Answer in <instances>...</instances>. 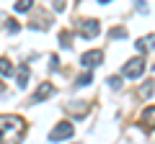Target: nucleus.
Returning <instances> with one entry per match:
<instances>
[{"mask_svg": "<svg viewBox=\"0 0 155 144\" xmlns=\"http://www.w3.org/2000/svg\"><path fill=\"white\" fill-rule=\"evenodd\" d=\"M26 134V121L18 116H0V144H18Z\"/></svg>", "mask_w": 155, "mask_h": 144, "instance_id": "1", "label": "nucleus"}, {"mask_svg": "<svg viewBox=\"0 0 155 144\" xmlns=\"http://www.w3.org/2000/svg\"><path fill=\"white\" fill-rule=\"evenodd\" d=\"M124 77L127 80H137V77H142V72H145V59L142 57H134V59H129L127 64H124Z\"/></svg>", "mask_w": 155, "mask_h": 144, "instance_id": "2", "label": "nucleus"}, {"mask_svg": "<svg viewBox=\"0 0 155 144\" xmlns=\"http://www.w3.org/2000/svg\"><path fill=\"white\" fill-rule=\"evenodd\" d=\"M72 131H75V129H72V124H70V121H60L54 129H52L49 142H62V139H70V136H72Z\"/></svg>", "mask_w": 155, "mask_h": 144, "instance_id": "3", "label": "nucleus"}, {"mask_svg": "<svg viewBox=\"0 0 155 144\" xmlns=\"http://www.w3.org/2000/svg\"><path fill=\"white\" fill-rule=\"evenodd\" d=\"M101 62H104V52H101V49H93V52H85V54H83L80 64H83L85 70H93V67H98Z\"/></svg>", "mask_w": 155, "mask_h": 144, "instance_id": "4", "label": "nucleus"}, {"mask_svg": "<svg viewBox=\"0 0 155 144\" xmlns=\"http://www.w3.org/2000/svg\"><path fill=\"white\" fill-rule=\"evenodd\" d=\"M80 28H83V36H85V39H93V36H98L101 23L96 21V18H85V21H80Z\"/></svg>", "mask_w": 155, "mask_h": 144, "instance_id": "5", "label": "nucleus"}, {"mask_svg": "<svg viewBox=\"0 0 155 144\" xmlns=\"http://www.w3.org/2000/svg\"><path fill=\"white\" fill-rule=\"evenodd\" d=\"M52 93H54V88H52V83H41V85H39V90H36V93H34V103H41V100H47V98H49V95Z\"/></svg>", "mask_w": 155, "mask_h": 144, "instance_id": "6", "label": "nucleus"}, {"mask_svg": "<svg viewBox=\"0 0 155 144\" xmlns=\"http://www.w3.org/2000/svg\"><path fill=\"white\" fill-rule=\"evenodd\" d=\"M137 52H153L155 49V36L150 33V36H142V39H137Z\"/></svg>", "mask_w": 155, "mask_h": 144, "instance_id": "7", "label": "nucleus"}, {"mask_svg": "<svg viewBox=\"0 0 155 144\" xmlns=\"http://www.w3.org/2000/svg\"><path fill=\"white\" fill-rule=\"evenodd\" d=\"M142 126H145V129H155V105L145 108V113H142Z\"/></svg>", "mask_w": 155, "mask_h": 144, "instance_id": "8", "label": "nucleus"}, {"mask_svg": "<svg viewBox=\"0 0 155 144\" xmlns=\"http://www.w3.org/2000/svg\"><path fill=\"white\" fill-rule=\"evenodd\" d=\"M26 85H28V67L23 64L18 70V88H26Z\"/></svg>", "mask_w": 155, "mask_h": 144, "instance_id": "9", "label": "nucleus"}, {"mask_svg": "<svg viewBox=\"0 0 155 144\" xmlns=\"http://www.w3.org/2000/svg\"><path fill=\"white\" fill-rule=\"evenodd\" d=\"M11 72H13L11 59H5V57H3V59H0V75H8V77H11Z\"/></svg>", "mask_w": 155, "mask_h": 144, "instance_id": "10", "label": "nucleus"}, {"mask_svg": "<svg viewBox=\"0 0 155 144\" xmlns=\"http://www.w3.org/2000/svg\"><path fill=\"white\" fill-rule=\"evenodd\" d=\"M109 36H111V39H127V28H122V26H119V28H111Z\"/></svg>", "mask_w": 155, "mask_h": 144, "instance_id": "11", "label": "nucleus"}, {"mask_svg": "<svg viewBox=\"0 0 155 144\" xmlns=\"http://www.w3.org/2000/svg\"><path fill=\"white\" fill-rule=\"evenodd\" d=\"M31 5H34V0H18V3H16V5H13V8H16L18 13H23V11H28V8H31Z\"/></svg>", "mask_w": 155, "mask_h": 144, "instance_id": "12", "label": "nucleus"}, {"mask_svg": "<svg viewBox=\"0 0 155 144\" xmlns=\"http://www.w3.org/2000/svg\"><path fill=\"white\" fill-rule=\"evenodd\" d=\"M91 80H93V75H91V72H85V75H80V77H78V85H80V88H83V85H91Z\"/></svg>", "mask_w": 155, "mask_h": 144, "instance_id": "13", "label": "nucleus"}, {"mask_svg": "<svg viewBox=\"0 0 155 144\" xmlns=\"http://www.w3.org/2000/svg\"><path fill=\"white\" fill-rule=\"evenodd\" d=\"M109 88L119 90V88H122V77H116V75H111V77H109Z\"/></svg>", "mask_w": 155, "mask_h": 144, "instance_id": "14", "label": "nucleus"}, {"mask_svg": "<svg viewBox=\"0 0 155 144\" xmlns=\"http://www.w3.org/2000/svg\"><path fill=\"white\" fill-rule=\"evenodd\" d=\"M60 44L65 46V49H67V46L72 44V41H70V31H62V33H60Z\"/></svg>", "mask_w": 155, "mask_h": 144, "instance_id": "15", "label": "nucleus"}, {"mask_svg": "<svg viewBox=\"0 0 155 144\" xmlns=\"http://www.w3.org/2000/svg\"><path fill=\"white\" fill-rule=\"evenodd\" d=\"M5 28H8L11 33H18V28H21V26H18L16 21H8V23H5Z\"/></svg>", "mask_w": 155, "mask_h": 144, "instance_id": "16", "label": "nucleus"}, {"mask_svg": "<svg viewBox=\"0 0 155 144\" xmlns=\"http://www.w3.org/2000/svg\"><path fill=\"white\" fill-rule=\"evenodd\" d=\"M150 90H153V83H147V85H145V88L140 90V95H142V98H147V95H150Z\"/></svg>", "mask_w": 155, "mask_h": 144, "instance_id": "17", "label": "nucleus"}, {"mask_svg": "<svg viewBox=\"0 0 155 144\" xmlns=\"http://www.w3.org/2000/svg\"><path fill=\"white\" fill-rule=\"evenodd\" d=\"M98 3H111V0H98Z\"/></svg>", "mask_w": 155, "mask_h": 144, "instance_id": "18", "label": "nucleus"}, {"mask_svg": "<svg viewBox=\"0 0 155 144\" xmlns=\"http://www.w3.org/2000/svg\"><path fill=\"white\" fill-rule=\"evenodd\" d=\"M153 72H155V67H153Z\"/></svg>", "mask_w": 155, "mask_h": 144, "instance_id": "19", "label": "nucleus"}]
</instances>
